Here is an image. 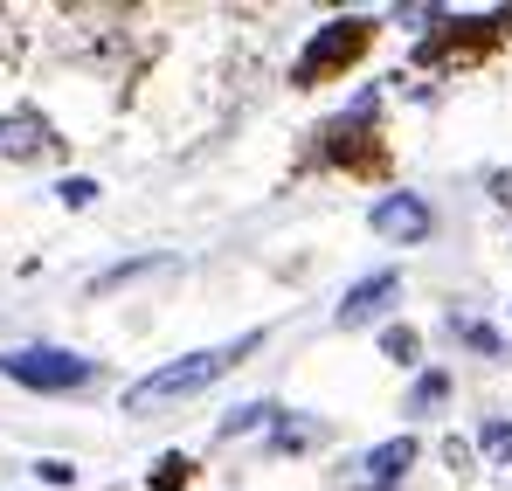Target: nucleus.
Returning <instances> with one entry per match:
<instances>
[{
	"mask_svg": "<svg viewBox=\"0 0 512 491\" xmlns=\"http://www.w3.org/2000/svg\"><path fill=\"white\" fill-rule=\"evenodd\" d=\"M256 346H263V332H243V339H229V346H208V353H187V360L153 367L146 381L125 388V415H153V409H167V402L201 395L208 381H222L229 367H243V353H256Z\"/></svg>",
	"mask_w": 512,
	"mask_h": 491,
	"instance_id": "f257e3e1",
	"label": "nucleus"
},
{
	"mask_svg": "<svg viewBox=\"0 0 512 491\" xmlns=\"http://www.w3.org/2000/svg\"><path fill=\"white\" fill-rule=\"evenodd\" d=\"M0 374L35 395H77L97 381V360L70 353V346H14V353H0Z\"/></svg>",
	"mask_w": 512,
	"mask_h": 491,
	"instance_id": "f03ea898",
	"label": "nucleus"
},
{
	"mask_svg": "<svg viewBox=\"0 0 512 491\" xmlns=\"http://www.w3.org/2000/svg\"><path fill=\"white\" fill-rule=\"evenodd\" d=\"M367 35H374V21H360V14H353V21H326V28H319V42L298 56V83H319L326 70L353 63V56L367 49Z\"/></svg>",
	"mask_w": 512,
	"mask_h": 491,
	"instance_id": "7ed1b4c3",
	"label": "nucleus"
},
{
	"mask_svg": "<svg viewBox=\"0 0 512 491\" xmlns=\"http://www.w3.org/2000/svg\"><path fill=\"white\" fill-rule=\"evenodd\" d=\"M409 464H416V436H388V443H374V450L360 457L353 491H395L409 478Z\"/></svg>",
	"mask_w": 512,
	"mask_h": 491,
	"instance_id": "20e7f679",
	"label": "nucleus"
},
{
	"mask_svg": "<svg viewBox=\"0 0 512 491\" xmlns=\"http://www.w3.org/2000/svg\"><path fill=\"white\" fill-rule=\"evenodd\" d=\"M395 298H402V277H395V270H374V277H360V284L340 298L333 319H340V332H353V326H367V319H381Z\"/></svg>",
	"mask_w": 512,
	"mask_h": 491,
	"instance_id": "39448f33",
	"label": "nucleus"
},
{
	"mask_svg": "<svg viewBox=\"0 0 512 491\" xmlns=\"http://www.w3.org/2000/svg\"><path fill=\"white\" fill-rule=\"evenodd\" d=\"M374 236H388V243H423L429 236V208L416 194H388V201H374Z\"/></svg>",
	"mask_w": 512,
	"mask_h": 491,
	"instance_id": "423d86ee",
	"label": "nucleus"
},
{
	"mask_svg": "<svg viewBox=\"0 0 512 491\" xmlns=\"http://www.w3.org/2000/svg\"><path fill=\"white\" fill-rule=\"evenodd\" d=\"M49 146V125L35 118V111H14V118H0V153L7 160H35Z\"/></svg>",
	"mask_w": 512,
	"mask_h": 491,
	"instance_id": "0eeeda50",
	"label": "nucleus"
},
{
	"mask_svg": "<svg viewBox=\"0 0 512 491\" xmlns=\"http://www.w3.org/2000/svg\"><path fill=\"white\" fill-rule=\"evenodd\" d=\"M270 402H250V409H229L222 415V429H215V436H222V443H236V436H250V429H263V422H270Z\"/></svg>",
	"mask_w": 512,
	"mask_h": 491,
	"instance_id": "6e6552de",
	"label": "nucleus"
},
{
	"mask_svg": "<svg viewBox=\"0 0 512 491\" xmlns=\"http://www.w3.org/2000/svg\"><path fill=\"white\" fill-rule=\"evenodd\" d=\"M450 332H457L464 346H478L485 360H506V339H499L492 326H478V319H450Z\"/></svg>",
	"mask_w": 512,
	"mask_h": 491,
	"instance_id": "1a4fd4ad",
	"label": "nucleus"
},
{
	"mask_svg": "<svg viewBox=\"0 0 512 491\" xmlns=\"http://www.w3.org/2000/svg\"><path fill=\"white\" fill-rule=\"evenodd\" d=\"M381 353H388V360H402V367H416V353H423V339H416L409 326H388V332H381Z\"/></svg>",
	"mask_w": 512,
	"mask_h": 491,
	"instance_id": "9d476101",
	"label": "nucleus"
},
{
	"mask_svg": "<svg viewBox=\"0 0 512 491\" xmlns=\"http://www.w3.org/2000/svg\"><path fill=\"white\" fill-rule=\"evenodd\" d=\"M443 395H450V374H423V381H416V395H409V415H429Z\"/></svg>",
	"mask_w": 512,
	"mask_h": 491,
	"instance_id": "9b49d317",
	"label": "nucleus"
},
{
	"mask_svg": "<svg viewBox=\"0 0 512 491\" xmlns=\"http://www.w3.org/2000/svg\"><path fill=\"white\" fill-rule=\"evenodd\" d=\"M478 443H485V457H492V464H512V422H485V436H478Z\"/></svg>",
	"mask_w": 512,
	"mask_h": 491,
	"instance_id": "f8f14e48",
	"label": "nucleus"
},
{
	"mask_svg": "<svg viewBox=\"0 0 512 491\" xmlns=\"http://www.w3.org/2000/svg\"><path fill=\"white\" fill-rule=\"evenodd\" d=\"M312 443V422H277L270 429V450H305Z\"/></svg>",
	"mask_w": 512,
	"mask_h": 491,
	"instance_id": "ddd939ff",
	"label": "nucleus"
},
{
	"mask_svg": "<svg viewBox=\"0 0 512 491\" xmlns=\"http://www.w3.org/2000/svg\"><path fill=\"white\" fill-rule=\"evenodd\" d=\"M56 194H63V201H70V208H90V201H97V180H63V187H56Z\"/></svg>",
	"mask_w": 512,
	"mask_h": 491,
	"instance_id": "4468645a",
	"label": "nucleus"
},
{
	"mask_svg": "<svg viewBox=\"0 0 512 491\" xmlns=\"http://www.w3.org/2000/svg\"><path fill=\"white\" fill-rule=\"evenodd\" d=\"M180 478H187V457H167V464L153 471V491H173V485H180Z\"/></svg>",
	"mask_w": 512,
	"mask_h": 491,
	"instance_id": "2eb2a0df",
	"label": "nucleus"
},
{
	"mask_svg": "<svg viewBox=\"0 0 512 491\" xmlns=\"http://www.w3.org/2000/svg\"><path fill=\"white\" fill-rule=\"evenodd\" d=\"M35 471H42V485H70V478H77L63 457H49V464H35Z\"/></svg>",
	"mask_w": 512,
	"mask_h": 491,
	"instance_id": "dca6fc26",
	"label": "nucleus"
},
{
	"mask_svg": "<svg viewBox=\"0 0 512 491\" xmlns=\"http://www.w3.org/2000/svg\"><path fill=\"white\" fill-rule=\"evenodd\" d=\"M492 194H499V208H512V173H499V180H492Z\"/></svg>",
	"mask_w": 512,
	"mask_h": 491,
	"instance_id": "f3484780",
	"label": "nucleus"
}]
</instances>
